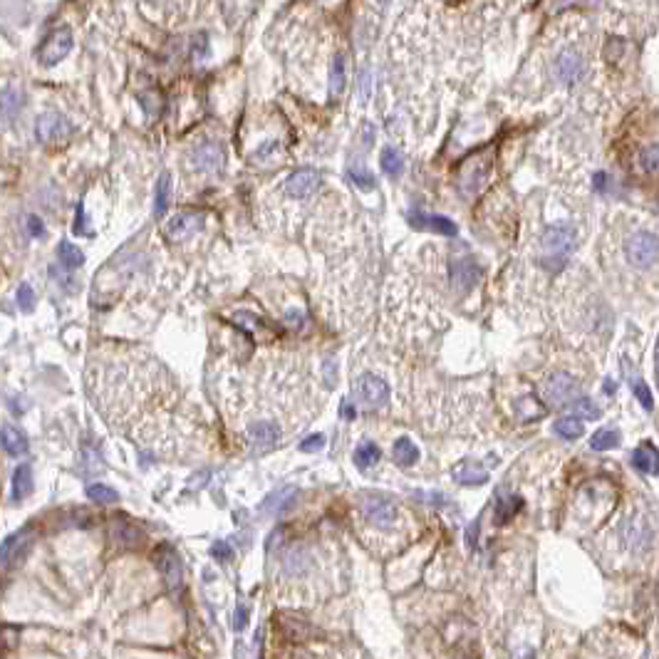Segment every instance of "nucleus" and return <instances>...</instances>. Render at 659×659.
Masks as SVG:
<instances>
[{
  "mask_svg": "<svg viewBox=\"0 0 659 659\" xmlns=\"http://www.w3.org/2000/svg\"><path fill=\"white\" fill-rule=\"evenodd\" d=\"M577 248V231L570 223H553L543 228L540 236V263L548 271L558 273Z\"/></svg>",
  "mask_w": 659,
  "mask_h": 659,
  "instance_id": "f257e3e1",
  "label": "nucleus"
},
{
  "mask_svg": "<svg viewBox=\"0 0 659 659\" xmlns=\"http://www.w3.org/2000/svg\"><path fill=\"white\" fill-rule=\"evenodd\" d=\"M516 659H536V652L533 649H523V652H518Z\"/></svg>",
  "mask_w": 659,
  "mask_h": 659,
  "instance_id": "49530a36",
  "label": "nucleus"
},
{
  "mask_svg": "<svg viewBox=\"0 0 659 659\" xmlns=\"http://www.w3.org/2000/svg\"><path fill=\"white\" fill-rule=\"evenodd\" d=\"M0 446H3L10 456H23V453H27V449H30L25 434L20 432V429L10 427V424H5V427L0 429Z\"/></svg>",
  "mask_w": 659,
  "mask_h": 659,
  "instance_id": "6ab92c4d",
  "label": "nucleus"
},
{
  "mask_svg": "<svg viewBox=\"0 0 659 659\" xmlns=\"http://www.w3.org/2000/svg\"><path fill=\"white\" fill-rule=\"evenodd\" d=\"M632 464H634V469H637V471L654 476V473H657V453H654L652 446L637 449V451L632 453Z\"/></svg>",
  "mask_w": 659,
  "mask_h": 659,
  "instance_id": "bb28decb",
  "label": "nucleus"
},
{
  "mask_svg": "<svg viewBox=\"0 0 659 659\" xmlns=\"http://www.w3.org/2000/svg\"><path fill=\"white\" fill-rule=\"evenodd\" d=\"M364 516L372 525L377 528H392L397 523V506L389 498L382 496H367L364 498Z\"/></svg>",
  "mask_w": 659,
  "mask_h": 659,
  "instance_id": "6e6552de",
  "label": "nucleus"
},
{
  "mask_svg": "<svg viewBox=\"0 0 659 659\" xmlns=\"http://www.w3.org/2000/svg\"><path fill=\"white\" fill-rule=\"evenodd\" d=\"M27 226H30V233H33V236H42V233H45V226H42V221H40L38 216H30Z\"/></svg>",
  "mask_w": 659,
  "mask_h": 659,
  "instance_id": "37998d69",
  "label": "nucleus"
},
{
  "mask_svg": "<svg viewBox=\"0 0 659 659\" xmlns=\"http://www.w3.org/2000/svg\"><path fill=\"white\" fill-rule=\"evenodd\" d=\"M340 412H343L345 419H352V416H355V404H352V399H345L343 407H340Z\"/></svg>",
  "mask_w": 659,
  "mask_h": 659,
  "instance_id": "c03bdc74",
  "label": "nucleus"
},
{
  "mask_svg": "<svg viewBox=\"0 0 659 659\" xmlns=\"http://www.w3.org/2000/svg\"><path fill=\"white\" fill-rule=\"evenodd\" d=\"M478 525H481V523H478V521H473V523L471 525H469V528H466V545H469V548H476V538H478Z\"/></svg>",
  "mask_w": 659,
  "mask_h": 659,
  "instance_id": "79ce46f5",
  "label": "nucleus"
},
{
  "mask_svg": "<svg viewBox=\"0 0 659 659\" xmlns=\"http://www.w3.org/2000/svg\"><path fill=\"white\" fill-rule=\"evenodd\" d=\"M30 545H33V530L30 528H20L15 530V533H10V536L0 543V568L10 565L15 558L25 556L27 550H30Z\"/></svg>",
  "mask_w": 659,
  "mask_h": 659,
  "instance_id": "9d476101",
  "label": "nucleus"
},
{
  "mask_svg": "<svg viewBox=\"0 0 659 659\" xmlns=\"http://www.w3.org/2000/svg\"><path fill=\"white\" fill-rule=\"evenodd\" d=\"M20 107H23V95L15 87H5L0 92V119L3 122H13Z\"/></svg>",
  "mask_w": 659,
  "mask_h": 659,
  "instance_id": "4be33fe9",
  "label": "nucleus"
},
{
  "mask_svg": "<svg viewBox=\"0 0 659 659\" xmlns=\"http://www.w3.org/2000/svg\"><path fill=\"white\" fill-rule=\"evenodd\" d=\"M369 92H372V77H369V72L362 70V75H360V102H367L369 99Z\"/></svg>",
  "mask_w": 659,
  "mask_h": 659,
  "instance_id": "a19ab883",
  "label": "nucleus"
},
{
  "mask_svg": "<svg viewBox=\"0 0 659 659\" xmlns=\"http://www.w3.org/2000/svg\"><path fill=\"white\" fill-rule=\"evenodd\" d=\"M521 508H523V498L516 496V493H503V496L496 501V523L511 521Z\"/></svg>",
  "mask_w": 659,
  "mask_h": 659,
  "instance_id": "5701e85b",
  "label": "nucleus"
},
{
  "mask_svg": "<svg viewBox=\"0 0 659 659\" xmlns=\"http://www.w3.org/2000/svg\"><path fill=\"white\" fill-rule=\"evenodd\" d=\"M211 556H214L219 562H226V560H231V558H233V550H231V545H228L226 540H216V543L211 545Z\"/></svg>",
  "mask_w": 659,
  "mask_h": 659,
  "instance_id": "e433bc0d",
  "label": "nucleus"
},
{
  "mask_svg": "<svg viewBox=\"0 0 659 659\" xmlns=\"http://www.w3.org/2000/svg\"><path fill=\"white\" fill-rule=\"evenodd\" d=\"M590 446H593L595 451H608V449H614V446H620V434L612 432V429H600L597 434H593Z\"/></svg>",
  "mask_w": 659,
  "mask_h": 659,
  "instance_id": "2f4dec72",
  "label": "nucleus"
},
{
  "mask_svg": "<svg viewBox=\"0 0 659 659\" xmlns=\"http://www.w3.org/2000/svg\"><path fill=\"white\" fill-rule=\"evenodd\" d=\"M577 389H580V384H577L575 377L560 372V375L548 377V382H545V399L553 401V404H565L577 395Z\"/></svg>",
  "mask_w": 659,
  "mask_h": 659,
  "instance_id": "ddd939ff",
  "label": "nucleus"
},
{
  "mask_svg": "<svg viewBox=\"0 0 659 659\" xmlns=\"http://www.w3.org/2000/svg\"><path fill=\"white\" fill-rule=\"evenodd\" d=\"M553 432L560 434L562 439H577L582 434V421L575 419V416H562L553 424Z\"/></svg>",
  "mask_w": 659,
  "mask_h": 659,
  "instance_id": "c756f323",
  "label": "nucleus"
},
{
  "mask_svg": "<svg viewBox=\"0 0 659 659\" xmlns=\"http://www.w3.org/2000/svg\"><path fill=\"white\" fill-rule=\"evenodd\" d=\"M58 256H60V263L65 265L67 271H77L79 265L84 263V253L79 251L77 246H72L70 240H62V243H60Z\"/></svg>",
  "mask_w": 659,
  "mask_h": 659,
  "instance_id": "a878e982",
  "label": "nucleus"
},
{
  "mask_svg": "<svg viewBox=\"0 0 659 659\" xmlns=\"http://www.w3.org/2000/svg\"><path fill=\"white\" fill-rule=\"evenodd\" d=\"M392 456H395L397 466H412L416 464V459H419V449L414 446L412 439H407V436H401V439L395 441V449H392Z\"/></svg>",
  "mask_w": 659,
  "mask_h": 659,
  "instance_id": "b1692460",
  "label": "nucleus"
},
{
  "mask_svg": "<svg viewBox=\"0 0 659 659\" xmlns=\"http://www.w3.org/2000/svg\"><path fill=\"white\" fill-rule=\"evenodd\" d=\"M349 179L362 188V191H372V188H375V176H372V171H367V169L349 166Z\"/></svg>",
  "mask_w": 659,
  "mask_h": 659,
  "instance_id": "72a5a7b5",
  "label": "nucleus"
},
{
  "mask_svg": "<svg viewBox=\"0 0 659 659\" xmlns=\"http://www.w3.org/2000/svg\"><path fill=\"white\" fill-rule=\"evenodd\" d=\"M35 134H38L40 142L45 144L62 142V139L70 134V124H67L65 116L55 114V112H47V114L40 116L38 124H35Z\"/></svg>",
  "mask_w": 659,
  "mask_h": 659,
  "instance_id": "9b49d317",
  "label": "nucleus"
},
{
  "mask_svg": "<svg viewBox=\"0 0 659 659\" xmlns=\"http://www.w3.org/2000/svg\"><path fill=\"white\" fill-rule=\"evenodd\" d=\"M453 478L464 486H481L488 481V471H486L484 466L473 464V461H464V464H459L453 469Z\"/></svg>",
  "mask_w": 659,
  "mask_h": 659,
  "instance_id": "412c9836",
  "label": "nucleus"
},
{
  "mask_svg": "<svg viewBox=\"0 0 659 659\" xmlns=\"http://www.w3.org/2000/svg\"><path fill=\"white\" fill-rule=\"evenodd\" d=\"M595 186L605 191V188H608V174H597V176H595Z\"/></svg>",
  "mask_w": 659,
  "mask_h": 659,
  "instance_id": "a18cd8bd",
  "label": "nucleus"
},
{
  "mask_svg": "<svg viewBox=\"0 0 659 659\" xmlns=\"http://www.w3.org/2000/svg\"><path fill=\"white\" fill-rule=\"evenodd\" d=\"M320 449H325L323 434H312L310 439H305L303 444H300V451H305V453H315V451H320Z\"/></svg>",
  "mask_w": 659,
  "mask_h": 659,
  "instance_id": "4c0bfd02",
  "label": "nucleus"
},
{
  "mask_svg": "<svg viewBox=\"0 0 659 659\" xmlns=\"http://www.w3.org/2000/svg\"><path fill=\"white\" fill-rule=\"evenodd\" d=\"M481 278V268L476 265V260L471 256H464V258H453L451 260V285L453 290L459 293H471L473 285L478 283Z\"/></svg>",
  "mask_w": 659,
  "mask_h": 659,
  "instance_id": "1a4fd4ad",
  "label": "nucleus"
},
{
  "mask_svg": "<svg viewBox=\"0 0 659 659\" xmlns=\"http://www.w3.org/2000/svg\"><path fill=\"white\" fill-rule=\"evenodd\" d=\"M169 201H171V174L164 171L156 182V196H154V214L164 216L169 208Z\"/></svg>",
  "mask_w": 659,
  "mask_h": 659,
  "instance_id": "393cba45",
  "label": "nucleus"
},
{
  "mask_svg": "<svg viewBox=\"0 0 659 659\" xmlns=\"http://www.w3.org/2000/svg\"><path fill=\"white\" fill-rule=\"evenodd\" d=\"M553 72H556L558 82H562V84L577 82V79L582 77V58L575 50H562L556 58Z\"/></svg>",
  "mask_w": 659,
  "mask_h": 659,
  "instance_id": "4468645a",
  "label": "nucleus"
},
{
  "mask_svg": "<svg viewBox=\"0 0 659 659\" xmlns=\"http://www.w3.org/2000/svg\"><path fill=\"white\" fill-rule=\"evenodd\" d=\"M72 30L67 25H62V27H58V30H52L50 35L45 38V42L40 45V50H38V60L42 62L45 67H52V65H58L60 60H65L67 55H70V50H72Z\"/></svg>",
  "mask_w": 659,
  "mask_h": 659,
  "instance_id": "f03ea898",
  "label": "nucleus"
},
{
  "mask_svg": "<svg viewBox=\"0 0 659 659\" xmlns=\"http://www.w3.org/2000/svg\"><path fill=\"white\" fill-rule=\"evenodd\" d=\"M355 397L364 409L377 412V409L384 407V401H387V397H389V387L382 377L362 375L355 382Z\"/></svg>",
  "mask_w": 659,
  "mask_h": 659,
  "instance_id": "7ed1b4c3",
  "label": "nucleus"
},
{
  "mask_svg": "<svg viewBox=\"0 0 659 659\" xmlns=\"http://www.w3.org/2000/svg\"><path fill=\"white\" fill-rule=\"evenodd\" d=\"M201 228H203V216L201 214H179L166 223V236L171 240H184Z\"/></svg>",
  "mask_w": 659,
  "mask_h": 659,
  "instance_id": "dca6fc26",
  "label": "nucleus"
},
{
  "mask_svg": "<svg viewBox=\"0 0 659 659\" xmlns=\"http://www.w3.org/2000/svg\"><path fill=\"white\" fill-rule=\"evenodd\" d=\"M380 164H382V169H384V174H389V176H399L401 171H404V156H401L397 149H384V151H382Z\"/></svg>",
  "mask_w": 659,
  "mask_h": 659,
  "instance_id": "c85d7f7f",
  "label": "nucleus"
},
{
  "mask_svg": "<svg viewBox=\"0 0 659 659\" xmlns=\"http://www.w3.org/2000/svg\"><path fill=\"white\" fill-rule=\"evenodd\" d=\"M605 392H608V395H612V392H614V382L612 380H605Z\"/></svg>",
  "mask_w": 659,
  "mask_h": 659,
  "instance_id": "de8ad7c7",
  "label": "nucleus"
},
{
  "mask_svg": "<svg viewBox=\"0 0 659 659\" xmlns=\"http://www.w3.org/2000/svg\"><path fill=\"white\" fill-rule=\"evenodd\" d=\"M323 186V176L315 169H300L293 176H288V182L283 184V191L290 199H308Z\"/></svg>",
  "mask_w": 659,
  "mask_h": 659,
  "instance_id": "0eeeda50",
  "label": "nucleus"
},
{
  "mask_svg": "<svg viewBox=\"0 0 659 659\" xmlns=\"http://www.w3.org/2000/svg\"><path fill=\"white\" fill-rule=\"evenodd\" d=\"M627 260L634 268H649V265L657 260V238L654 233H637L632 238L627 240Z\"/></svg>",
  "mask_w": 659,
  "mask_h": 659,
  "instance_id": "20e7f679",
  "label": "nucleus"
},
{
  "mask_svg": "<svg viewBox=\"0 0 659 659\" xmlns=\"http://www.w3.org/2000/svg\"><path fill=\"white\" fill-rule=\"evenodd\" d=\"M87 498H92L95 503L110 506V503H116V501H119V493L104 484H92V486H87Z\"/></svg>",
  "mask_w": 659,
  "mask_h": 659,
  "instance_id": "7c9ffc66",
  "label": "nucleus"
},
{
  "mask_svg": "<svg viewBox=\"0 0 659 659\" xmlns=\"http://www.w3.org/2000/svg\"><path fill=\"white\" fill-rule=\"evenodd\" d=\"M280 439H283V432L273 421H256L246 429V441L256 453L273 451L280 444Z\"/></svg>",
  "mask_w": 659,
  "mask_h": 659,
  "instance_id": "423d86ee",
  "label": "nucleus"
},
{
  "mask_svg": "<svg viewBox=\"0 0 659 659\" xmlns=\"http://www.w3.org/2000/svg\"><path fill=\"white\" fill-rule=\"evenodd\" d=\"M248 614H251V610H248L246 605H238V610H236V620H233V630H236V632H243V630H246Z\"/></svg>",
  "mask_w": 659,
  "mask_h": 659,
  "instance_id": "ea45409f",
  "label": "nucleus"
},
{
  "mask_svg": "<svg viewBox=\"0 0 659 659\" xmlns=\"http://www.w3.org/2000/svg\"><path fill=\"white\" fill-rule=\"evenodd\" d=\"M630 384H632L634 389V397L640 399V404L647 409V412H652L654 409V401H652V395H649V389H647V384L642 380H637L634 375H630Z\"/></svg>",
  "mask_w": 659,
  "mask_h": 659,
  "instance_id": "473e14b6",
  "label": "nucleus"
},
{
  "mask_svg": "<svg viewBox=\"0 0 659 659\" xmlns=\"http://www.w3.org/2000/svg\"><path fill=\"white\" fill-rule=\"evenodd\" d=\"M33 488H35L33 469H30L27 464H20L18 469H15V473H13V501H15V503L25 501V498L33 493Z\"/></svg>",
  "mask_w": 659,
  "mask_h": 659,
  "instance_id": "aec40b11",
  "label": "nucleus"
},
{
  "mask_svg": "<svg viewBox=\"0 0 659 659\" xmlns=\"http://www.w3.org/2000/svg\"><path fill=\"white\" fill-rule=\"evenodd\" d=\"M154 562L156 568H159V573H162L164 582H166V588L171 590V593H179L184 585V568L179 556H176V550L169 548V545H162V548L156 550Z\"/></svg>",
  "mask_w": 659,
  "mask_h": 659,
  "instance_id": "39448f33",
  "label": "nucleus"
},
{
  "mask_svg": "<svg viewBox=\"0 0 659 659\" xmlns=\"http://www.w3.org/2000/svg\"><path fill=\"white\" fill-rule=\"evenodd\" d=\"M380 446L377 444H372V441H364V444H360L357 446V451H355V464H357V469H372V466L380 461Z\"/></svg>",
  "mask_w": 659,
  "mask_h": 659,
  "instance_id": "cd10ccee",
  "label": "nucleus"
},
{
  "mask_svg": "<svg viewBox=\"0 0 659 659\" xmlns=\"http://www.w3.org/2000/svg\"><path fill=\"white\" fill-rule=\"evenodd\" d=\"M191 166H194L199 174H216V171H221V166H223V149H221V144L216 142L201 144L194 154H191Z\"/></svg>",
  "mask_w": 659,
  "mask_h": 659,
  "instance_id": "f8f14e48",
  "label": "nucleus"
},
{
  "mask_svg": "<svg viewBox=\"0 0 659 659\" xmlns=\"http://www.w3.org/2000/svg\"><path fill=\"white\" fill-rule=\"evenodd\" d=\"M453 659H469V657H461V654H459V657H453Z\"/></svg>",
  "mask_w": 659,
  "mask_h": 659,
  "instance_id": "09e8293b",
  "label": "nucleus"
},
{
  "mask_svg": "<svg viewBox=\"0 0 659 659\" xmlns=\"http://www.w3.org/2000/svg\"><path fill=\"white\" fill-rule=\"evenodd\" d=\"M18 305L23 312H33L35 310V290L27 283H23L18 288Z\"/></svg>",
  "mask_w": 659,
  "mask_h": 659,
  "instance_id": "f704fd0d",
  "label": "nucleus"
},
{
  "mask_svg": "<svg viewBox=\"0 0 659 659\" xmlns=\"http://www.w3.org/2000/svg\"><path fill=\"white\" fill-rule=\"evenodd\" d=\"M409 223H412L414 228H424V231L441 233V236H449V238L459 233V228H456V223H453L451 219H446V216H436V214L409 211Z\"/></svg>",
  "mask_w": 659,
  "mask_h": 659,
  "instance_id": "2eb2a0df",
  "label": "nucleus"
},
{
  "mask_svg": "<svg viewBox=\"0 0 659 659\" xmlns=\"http://www.w3.org/2000/svg\"><path fill=\"white\" fill-rule=\"evenodd\" d=\"M573 409H575L577 414H585L588 419H597V416H600V409H597V404H595L593 399H588V397L577 399L575 404H573Z\"/></svg>",
  "mask_w": 659,
  "mask_h": 659,
  "instance_id": "c9c22d12",
  "label": "nucleus"
},
{
  "mask_svg": "<svg viewBox=\"0 0 659 659\" xmlns=\"http://www.w3.org/2000/svg\"><path fill=\"white\" fill-rule=\"evenodd\" d=\"M345 87H347V60H345V55H335V58H332V65H330V79H327L330 99L337 102V99L343 97Z\"/></svg>",
  "mask_w": 659,
  "mask_h": 659,
  "instance_id": "a211bd4d",
  "label": "nucleus"
},
{
  "mask_svg": "<svg viewBox=\"0 0 659 659\" xmlns=\"http://www.w3.org/2000/svg\"><path fill=\"white\" fill-rule=\"evenodd\" d=\"M295 503H297V488H280V491H273L271 496L265 498L263 503H260V511L280 516V513L293 511Z\"/></svg>",
  "mask_w": 659,
  "mask_h": 659,
  "instance_id": "f3484780",
  "label": "nucleus"
},
{
  "mask_svg": "<svg viewBox=\"0 0 659 659\" xmlns=\"http://www.w3.org/2000/svg\"><path fill=\"white\" fill-rule=\"evenodd\" d=\"M640 164H642V169H645V171L654 174V171H657V147H649V149H647L645 154H642Z\"/></svg>",
  "mask_w": 659,
  "mask_h": 659,
  "instance_id": "58836bf2",
  "label": "nucleus"
}]
</instances>
